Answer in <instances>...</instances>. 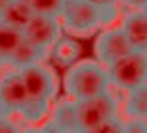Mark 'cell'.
<instances>
[{
    "label": "cell",
    "instance_id": "cell-1",
    "mask_svg": "<svg viewBox=\"0 0 147 133\" xmlns=\"http://www.w3.org/2000/svg\"><path fill=\"white\" fill-rule=\"evenodd\" d=\"M109 75L107 67L99 61H77L67 69L65 75V91L67 97L81 101L99 93L109 91Z\"/></svg>",
    "mask_w": 147,
    "mask_h": 133
},
{
    "label": "cell",
    "instance_id": "cell-2",
    "mask_svg": "<svg viewBox=\"0 0 147 133\" xmlns=\"http://www.w3.org/2000/svg\"><path fill=\"white\" fill-rule=\"evenodd\" d=\"M117 16V10H101L87 0H65V6L59 18H63V26L77 34L89 36L101 26H109Z\"/></svg>",
    "mask_w": 147,
    "mask_h": 133
},
{
    "label": "cell",
    "instance_id": "cell-3",
    "mask_svg": "<svg viewBox=\"0 0 147 133\" xmlns=\"http://www.w3.org/2000/svg\"><path fill=\"white\" fill-rule=\"evenodd\" d=\"M109 83L121 91H131L147 83V55L143 51H129L113 63L105 65Z\"/></svg>",
    "mask_w": 147,
    "mask_h": 133
},
{
    "label": "cell",
    "instance_id": "cell-4",
    "mask_svg": "<svg viewBox=\"0 0 147 133\" xmlns=\"http://www.w3.org/2000/svg\"><path fill=\"white\" fill-rule=\"evenodd\" d=\"M75 103H77V131L97 127L119 115V99L111 91H105Z\"/></svg>",
    "mask_w": 147,
    "mask_h": 133
},
{
    "label": "cell",
    "instance_id": "cell-5",
    "mask_svg": "<svg viewBox=\"0 0 147 133\" xmlns=\"http://www.w3.org/2000/svg\"><path fill=\"white\" fill-rule=\"evenodd\" d=\"M18 73H20V79L28 93V101L53 105V99L57 97V91H59V83H57V75L53 73L51 67H47L40 61V63L28 65L24 69H18Z\"/></svg>",
    "mask_w": 147,
    "mask_h": 133
},
{
    "label": "cell",
    "instance_id": "cell-6",
    "mask_svg": "<svg viewBox=\"0 0 147 133\" xmlns=\"http://www.w3.org/2000/svg\"><path fill=\"white\" fill-rule=\"evenodd\" d=\"M28 93L24 89V83L20 79V73L8 71L0 77V117L18 115L20 109L26 105Z\"/></svg>",
    "mask_w": 147,
    "mask_h": 133
},
{
    "label": "cell",
    "instance_id": "cell-7",
    "mask_svg": "<svg viewBox=\"0 0 147 133\" xmlns=\"http://www.w3.org/2000/svg\"><path fill=\"white\" fill-rule=\"evenodd\" d=\"M61 28L63 24L55 16H42V14H32L26 26L22 28V36L36 45L42 51H51V47L61 38Z\"/></svg>",
    "mask_w": 147,
    "mask_h": 133
},
{
    "label": "cell",
    "instance_id": "cell-8",
    "mask_svg": "<svg viewBox=\"0 0 147 133\" xmlns=\"http://www.w3.org/2000/svg\"><path fill=\"white\" fill-rule=\"evenodd\" d=\"M129 51H131V47H129V43L119 26L109 24V28H103L95 41V57L103 65L113 63L115 59L123 57Z\"/></svg>",
    "mask_w": 147,
    "mask_h": 133
},
{
    "label": "cell",
    "instance_id": "cell-9",
    "mask_svg": "<svg viewBox=\"0 0 147 133\" xmlns=\"http://www.w3.org/2000/svg\"><path fill=\"white\" fill-rule=\"evenodd\" d=\"M133 51L147 53V14L143 10H131L123 16L119 26Z\"/></svg>",
    "mask_w": 147,
    "mask_h": 133
},
{
    "label": "cell",
    "instance_id": "cell-10",
    "mask_svg": "<svg viewBox=\"0 0 147 133\" xmlns=\"http://www.w3.org/2000/svg\"><path fill=\"white\" fill-rule=\"evenodd\" d=\"M49 119L63 133H75L77 131V103H75V99L67 97V99L59 101L55 107H51Z\"/></svg>",
    "mask_w": 147,
    "mask_h": 133
},
{
    "label": "cell",
    "instance_id": "cell-11",
    "mask_svg": "<svg viewBox=\"0 0 147 133\" xmlns=\"http://www.w3.org/2000/svg\"><path fill=\"white\" fill-rule=\"evenodd\" d=\"M47 55H49L47 51L38 49L36 45H32L30 41H26V38L22 36L20 45H18V47H16V51L10 55V59H8V65H12V67L18 71V69H24V67H28V65L40 63V61H42Z\"/></svg>",
    "mask_w": 147,
    "mask_h": 133
},
{
    "label": "cell",
    "instance_id": "cell-12",
    "mask_svg": "<svg viewBox=\"0 0 147 133\" xmlns=\"http://www.w3.org/2000/svg\"><path fill=\"white\" fill-rule=\"evenodd\" d=\"M32 14L34 12H32V8H30L28 2L10 0V2L6 4V8L0 12V20L6 22V24H10V26H14V28H18V30H22L26 26V22L30 20Z\"/></svg>",
    "mask_w": 147,
    "mask_h": 133
},
{
    "label": "cell",
    "instance_id": "cell-13",
    "mask_svg": "<svg viewBox=\"0 0 147 133\" xmlns=\"http://www.w3.org/2000/svg\"><path fill=\"white\" fill-rule=\"evenodd\" d=\"M81 45L75 41V38H69V36H65V38H59L53 47H51V55H53V59L59 63V65H63V67H71L73 63H77L79 59H81Z\"/></svg>",
    "mask_w": 147,
    "mask_h": 133
},
{
    "label": "cell",
    "instance_id": "cell-14",
    "mask_svg": "<svg viewBox=\"0 0 147 133\" xmlns=\"http://www.w3.org/2000/svg\"><path fill=\"white\" fill-rule=\"evenodd\" d=\"M125 113L129 115V119H143V121H147V83L127 91Z\"/></svg>",
    "mask_w": 147,
    "mask_h": 133
},
{
    "label": "cell",
    "instance_id": "cell-15",
    "mask_svg": "<svg viewBox=\"0 0 147 133\" xmlns=\"http://www.w3.org/2000/svg\"><path fill=\"white\" fill-rule=\"evenodd\" d=\"M20 41H22V30L0 20V55L6 59V63L10 55L16 51V47L20 45Z\"/></svg>",
    "mask_w": 147,
    "mask_h": 133
},
{
    "label": "cell",
    "instance_id": "cell-16",
    "mask_svg": "<svg viewBox=\"0 0 147 133\" xmlns=\"http://www.w3.org/2000/svg\"><path fill=\"white\" fill-rule=\"evenodd\" d=\"M65 6V0H30V8L34 14L42 16H55L59 18Z\"/></svg>",
    "mask_w": 147,
    "mask_h": 133
},
{
    "label": "cell",
    "instance_id": "cell-17",
    "mask_svg": "<svg viewBox=\"0 0 147 133\" xmlns=\"http://www.w3.org/2000/svg\"><path fill=\"white\" fill-rule=\"evenodd\" d=\"M77 133H125V123L115 117V119H109L97 127H91V129H85V131H77Z\"/></svg>",
    "mask_w": 147,
    "mask_h": 133
},
{
    "label": "cell",
    "instance_id": "cell-18",
    "mask_svg": "<svg viewBox=\"0 0 147 133\" xmlns=\"http://www.w3.org/2000/svg\"><path fill=\"white\" fill-rule=\"evenodd\" d=\"M20 133H63V131L49 119L45 125H38V127H36V125H30V127H26V129H20Z\"/></svg>",
    "mask_w": 147,
    "mask_h": 133
},
{
    "label": "cell",
    "instance_id": "cell-19",
    "mask_svg": "<svg viewBox=\"0 0 147 133\" xmlns=\"http://www.w3.org/2000/svg\"><path fill=\"white\" fill-rule=\"evenodd\" d=\"M125 133H147V121L131 119L129 123H125Z\"/></svg>",
    "mask_w": 147,
    "mask_h": 133
},
{
    "label": "cell",
    "instance_id": "cell-20",
    "mask_svg": "<svg viewBox=\"0 0 147 133\" xmlns=\"http://www.w3.org/2000/svg\"><path fill=\"white\" fill-rule=\"evenodd\" d=\"M0 133H20V127L10 117H0Z\"/></svg>",
    "mask_w": 147,
    "mask_h": 133
},
{
    "label": "cell",
    "instance_id": "cell-21",
    "mask_svg": "<svg viewBox=\"0 0 147 133\" xmlns=\"http://www.w3.org/2000/svg\"><path fill=\"white\" fill-rule=\"evenodd\" d=\"M87 2H91L93 6H97L101 10H117V6H119V0H87Z\"/></svg>",
    "mask_w": 147,
    "mask_h": 133
},
{
    "label": "cell",
    "instance_id": "cell-22",
    "mask_svg": "<svg viewBox=\"0 0 147 133\" xmlns=\"http://www.w3.org/2000/svg\"><path fill=\"white\" fill-rule=\"evenodd\" d=\"M119 2H123L125 6H129L133 10H143L145 4H147V0H119Z\"/></svg>",
    "mask_w": 147,
    "mask_h": 133
},
{
    "label": "cell",
    "instance_id": "cell-23",
    "mask_svg": "<svg viewBox=\"0 0 147 133\" xmlns=\"http://www.w3.org/2000/svg\"><path fill=\"white\" fill-rule=\"evenodd\" d=\"M8 2H10V0H0V12L6 8V4H8Z\"/></svg>",
    "mask_w": 147,
    "mask_h": 133
},
{
    "label": "cell",
    "instance_id": "cell-24",
    "mask_svg": "<svg viewBox=\"0 0 147 133\" xmlns=\"http://www.w3.org/2000/svg\"><path fill=\"white\" fill-rule=\"evenodd\" d=\"M4 65H6V59H4V57H2V55H0V69H2V67H4Z\"/></svg>",
    "mask_w": 147,
    "mask_h": 133
},
{
    "label": "cell",
    "instance_id": "cell-25",
    "mask_svg": "<svg viewBox=\"0 0 147 133\" xmlns=\"http://www.w3.org/2000/svg\"><path fill=\"white\" fill-rule=\"evenodd\" d=\"M143 12H145V14H147V4H145V8H143Z\"/></svg>",
    "mask_w": 147,
    "mask_h": 133
},
{
    "label": "cell",
    "instance_id": "cell-26",
    "mask_svg": "<svg viewBox=\"0 0 147 133\" xmlns=\"http://www.w3.org/2000/svg\"><path fill=\"white\" fill-rule=\"evenodd\" d=\"M20 2H28V4H30V0H20Z\"/></svg>",
    "mask_w": 147,
    "mask_h": 133
},
{
    "label": "cell",
    "instance_id": "cell-27",
    "mask_svg": "<svg viewBox=\"0 0 147 133\" xmlns=\"http://www.w3.org/2000/svg\"><path fill=\"white\" fill-rule=\"evenodd\" d=\"M145 55H147V53H145Z\"/></svg>",
    "mask_w": 147,
    "mask_h": 133
}]
</instances>
